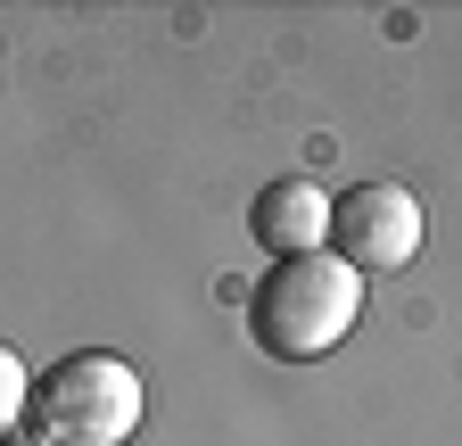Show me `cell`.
Here are the masks:
<instances>
[{
  "mask_svg": "<svg viewBox=\"0 0 462 446\" xmlns=\"http://www.w3.org/2000/svg\"><path fill=\"white\" fill-rule=\"evenodd\" d=\"M364 314V282L346 273L338 256H281L264 273V290L248 306V330H256V348L273 364H322L346 330H356Z\"/></svg>",
  "mask_w": 462,
  "mask_h": 446,
  "instance_id": "1",
  "label": "cell"
},
{
  "mask_svg": "<svg viewBox=\"0 0 462 446\" xmlns=\"http://www.w3.org/2000/svg\"><path fill=\"white\" fill-rule=\"evenodd\" d=\"M25 413L42 446H125L141 430V372L125 356H67L25 388Z\"/></svg>",
  "mask_w": 462,
  "mask_h": 446,
  "instance_id": "2",
  "label": "cell"
},
{
  "mask_svg": "<svg viewBox=\"0 0 462 446\" xmlns=\"http://www.w3.org/2000/svg\"><path fill=\"white\" fill-rule=\"evenodd\" d=\"M322 256H338L346 273H396L421 256V199L396 190V182H356L338 190L322 215Z\"/></svg>",
  "mask_w": 462,
  "mask_h": 446,
  "instance_id": "3",
  "label": "cell"
},
{
  "mask_svg": "<svg viewBox=\"0 0 462 446\" xmlns=\"http://www.w3.org/2000/svg\"><path fill=\"white\" fill-rule=\"evenodd\" d=\"M322 215H330V199H322L306 174H281V182L256 190L248 232H256L273 256H314V248H322Z\"/></svg>",
  "mask_w": 462,
  "mask_h": 446,
  "instance_id": "4",
  "label": "cell"
},
{
  "mask_svg": "<svg viewBox=\"0 0 462 446\" xmlns=\"http://www.w3.org/2000/svg\"><path fill=\"white\" fill-rule=\"evenodd\" d=\"M25 364H17V348H0V438H9L17 430V413H25Z\"/></svg>",
  "mask_w": 462,
  "mask_h": 446,
  "instance_id": "5",
  "label": "cell"
},
{
  "mask_svg": "<svg viewBox=\"0 0 462 446\" xmlns=\"http://www.w3.org/2000/svg\"><path fill=\"white\" fill-rule=\"evenodd\" d=\"M0 446H42V438H33V430H9V438H0Z\"/></svg>",
  "mask_w": 462,
  "mask_h": 446,
  "instance_id": "6",
  "label": "cell"
}]
</instances>
